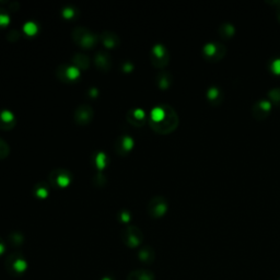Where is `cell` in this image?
I'll list each match as a JSON object with an SVG mask.
<instances>
[{
    "label": "cell",
    "mask_w": 280,
    "mask_h": 280,
    "mask_svg": "<svg viewBox=\"0 0 280 280\" xmlns=\"http://www.w3.org/2000/svg\"><path fill=\"white\" fill-rule=\"evenodd\" d=\"M73 174L66 169H55L49 175L50 186L54 188H66L73 182Z\"/></svg>",
    "instance_id": "277c9868"
},
{
    "label": "cell",
    "mask_w": 280,
    "mask_h": 280,
    "mask_svg": "<svg viewBox=\"0 0 280 280\" xmlns=\"http://www.w3.org/2000/svg\"><path fill=\"white\" fill-rule=\"evenodd\" d=\"M270 70L274 74L280 75V58H275L270 61Z\"/></svg>",
    "instance_id": "f1b7e54d"
},
{
    "label": "cell",
    "mask_w": 280,
    "mask_h": 280,
    "mask_svg": "<svg viewBox=\"0 0 280 280\" xmlns=\"http://www.w3.org/2000/svg\"><path fill=\"white\" fill-rule=\"evenodd\" d=\"M276 16L278 20L280 21V1H277V8H276Z\"/></svg>",
    "instance_id": "d590c367"
},
{
    "label": "cell",
    "mask_w": 280,
    "mask_h": 280,
    "mask_svg": "<svg viewBox=\"0 0 280 280\" xmlns=\"http://www.w3.org/2000/svg\"><path fill=\"white\" fill-rule=\"evenodd\" d=\"M134 146H135L134 139L128 135H122L118 137L115 141V145H114V147H115V151L122 156H126L129 154L132 148H134Z\"/></svg>",
    "instance_id": "8fae6325"
},
{
    "label": "cell",
    "mask_w": 280,
    "mask_h": 280,
    "mask_svg": "<svg viewBox=\"0 0 280 280\" xmlns=\"http://www.w3.org/2000/svg\"><path fill=\"white\" fill-rule=\"evenodd\" d=\"M268 100L272 105L280 106V88H273L268 91Z\"/></svg>",
    "instance_id": "603a6c76"
},
{
    "label": "cell",
    "mask_w": 280,
    "mask_h": 280,
    "mask_svg": "<svg viewBox=\"0 0 280 280\" xmlns=\"http://www.w3.org/2000/svg\"><path fill=\"white\" fill-rule=\"evenodd\" d=\"M10 241L12 244H22V241H23V236L20 233H17V232H13V233L10 234Z\"/></svg>",
    "instance_id": "f546056e"
},
{
    "label": "cell",
    "mask_w": 280,
    "mask_h": 280,
    "mask_svg": "<svg viewBox=\"0 0 280 280\" xmlns=\"http://www.w3.org/2000/svg\"><path fill=\"white\" fill-rule=\"evenodd\" d=\"M126 118L128 123L135 127H142L147 122L146 112L141 108H132L127 113Z\"/></svg>",
    "instance_id": "7c38bea8"
},
{
    "label": "cell",
    "mask_w": 280,
    "mask_h": 280,
    "mask_svg": "<svg viewBox=\"0 0 280 280\" xmlns=\"http://www.w3.org/2000/svg\"><path fill=\"white\" fill-rule=\"evenodd\" d=\"M57 77L63 82H75L80 78V70L74 65L61 64L57 68Z\"/></svg>",
    "instance_id": "52a82bcc"
},
{
    "label": "cell",
    "mask_w": 280,
    "mask_h": 280,
    "mask_svg": "<svg viewBox=\"0 0 280 280\" xmlns=\"http://www.w3.org/2000/svg\"><path fill=\"white\" fill-rule=\"evenodd\" d=\"M150 61L155 68L163 69L170 61V53L163 44H155L151 49Z\"/></svg>",
    "instance_id": "5b68a950"
},
{
    "label": "cell",
    "mask_w": 280,
    "mask_h": 280,
    "mask_svg": "<svg viewBox=\"0 0 280 280\" xmlns=\"http://www.w3.org/2000/svg\"><path fill=\"white\" fill-rule=\"evenodd\" d=\"M93 108L88 104H81L76 108L74 118L78 125L85 126L89 125L93 120Z\"/></svg>",
    "instance_id": "9c48e42d"
},
{
    "label": "cell",
    "mask_w": 280,
    "mask_h": 280,
    "mask_svg": "<svg viewBox=\"0 0 280 280\" xmlns=\"http://www.w3.org/2000/svg\"><path fill=\"white\" fill-rule=\"evenodd\" d=\"M92 163L94 164V167L98 168L99 170H104L107 167L108 163H110V159H108V156L104 153H102V151H98V153L92 155Z\"/></svg>",
    "instance_id": "d6986e66"
},
{
    "label": "cell",
    "mask_w": 280,
    "mask_h": 280,
    "mask_svg": "<svg viewBox=\"0 0 280 280\" xmlns=\"http://www.w3.org/2000/svg\"><path fill=\"white\" fill-rule=\"evenodd\" d=\"M13 37V40H12V42H16L19 37H20V34H19V32L18 31H16V30H12V31H10L8 33V36H7V39H10V37Z\"/></svg>",
    "instance_id": "836d02e7"
},
{
    "label": "cell",
    "mask_w": 280,
    "mask_h": 280,
    "mask_svg": "<svg viewBox=\"0 0 280 280\" xmlns=\"http://www.w3.org/2000/svg\"><path fill=\"white\" fill-rule=\"evenodd\" d=\"M206 97H207L208 102H209L211 105L218 106V105H220L222 101H224L225 94L224 92H222L221 88L216 87V85H212V87L208 88Z\"/></svg>",
    "instance_id": "9a60e30c"
},
{
    "label": "cell",
    "mask_w": 280,
    "mask_h": 280,
    "mask_svg": "<svg viewBox=\"0 0 280 280\" xmlns=\"http://www.w3.org/2000/svg\"><path fill=\"white\" fill-rule=\"evenodd\" d=\"M98 93H99V91L97 90V88H91V89H90V97H91V98H97Z\"/></svg>",
    "instance_id": "e575fe53"
},
{
    "label": "cell",
    "mask_w": 280,
    "mask_h": 280,
    "mask_svg": "<svg viewBox=\"0 0 280 280\" xmlns=\"http://www.w3.org/2000/svg\"><path fill=\"white\" fill-rule=\"evenodd\" d=\"M71 61H73V65L75 66V67L79 69L80 71L87 70L90 67L89 57L81 53H78L75 56H73V59H71Z\"/></svg>",
    "instance_id": "ac0fdd59"
},
{
    "label": "cell",
    "mask_w": 280,
    "mask_h": 280,
    "mask_svg": "<svg viewBox=\"0 0 280 280\" xmlns=\"http://www.w3.org/2000/svg\"><path fill=\"white\" fill-rule=\"evenodd\" d=\"M9 153H10V147L6 141L0 138V160L8 158Z\"/></svg>",
    "instance_id": "4316f807"
},
{
    "label": "cell",
    "mask_w": 280,
    "mask_h": 280,
    "mask_svg": "<svg viewBox=\"0 0 280 280\" xmlns=\"http://www.w3.org/2000/svg\"><path fill=\"white\" fill-rule=\"evenodd\" d=\"M218 32H219L220 36L224 37V39H231L235 33V27L233 25H231V23L226 22L222 23V25L219 26Z\"/></svg>",
    "instance_id": "44dd1931"
},
{
    "label": "cell",
    "mask_w": 280,
    "mask_h": 280,
    "mask_svg": "<svg viewBox=\"0 0 280 280\" xmlns=\"http://www.w3.org/2000/svg\"><path fill=\"white\" fill-rule=\"evenodd\" d=\"M3 252H4V243L3 241L0 239V255H1Z\"/></svg>",
    "instance_id": "8d00e7d4"
},
{
    "label": "cell",
    "mask_w": 280,
    "mask_h": 280,
    "mask_svg": "<svg viewBox=\"0 0 280 280\" xmlns=\"http://www.w3.org/2000/svg\"><path fill=\"white\" fill-rule=\"evenodd\" d=\"M101 41L103 43V45L107 47V49H114L118 44H120V37H118L115 33L105 31L101 34Z\"/></svg>",
    "instance_id": "e0dca14e"
},
{
    "label": "cell",
    "mask_w": 280,
    "mask_h": 280,
    "mask_svg": "<svg viewBox=\"0 0 280 280\" xmlns=\"http://www.w3.org/2000/svg\"><path fill=\"white\" fill-rule=\"evenodd\" d=\"M178 116L174 108L169 104H161L154 107L150 114L149 124L151 128L160 135L173 132L178 126Z\"/></svg>",
    "instance_id": "6da1fadb"
},
{
    "label": "cell",
    "mask_w": 280,
    "mask_h": 280,
    "mask_svg": "<svg viewBox=\"0 0 280 280\" xmlns=\"http://www.w3.org/2000/svg\"><path fill=\"white\" fill-rule=\"evenodd\" d=\"M17 124V120L14 114L9 110H0V129L11 130Z\"/></svg>",
    "instance_id": "5bb4252c"
},
{
    "label": "cell",
    "mask_w": 280,
    "mask_h": 280,
    "mask_svg": "<svg viewBox=\"0 0 280 280\" xmlns=\"http://www.w3.org/2000/svg\"><path fill=\"white\" fill-rule=\"evenodd\" d=\"M118 218L122 222H128L130 220V212L128 210L123 209L120 212H118Z\"/></svg>",
    "instance_id": "4dcf8cb0"
},
{
    "label": "cell",
    "mask_w": 280,
    "mask_h": 280,
    "mask_svg": "<svg viewBox=\"0 0 280 280\" xmlns=\"http://www.w3.org/2000/svg\"><path fill=\"white\" fill-rule=\"evenodd\" d=\"M96 178H99L98 181H94L93 179V183H94V185H96V186H104V185L106 184V178L103 174H97Z\"/></svg>",
    "instance_id": "1f68e13d"
},
{
    "label": "cell",
    "mask_w": 280,
    "mask_h": 280,
    "mask_svg": "<svg viewBox=\"0 0 280 280\" xmlns=\"http://www.w3.org/2000/svg\"><path fill=\"white\" fill-rule=\"evenodd\" d=\"M10 258H11V266L16 272H23V270L26 268L25 260L23 259L21 256L13 255Z\"/></svg>",
    "instance_id": "7402d4cb"
},
{
    "label": "cell",
    "mask_w": 280,
    "mask_h": 280,
    "mask_svg": "<svg viewBox=\"0 0 280 280\" xmlns=\"http://www.w3.org/2000/svg\"><path fill=\"white\" fill-rule=\"evenodd\" d=\"M23 31H25L26 35L33 36V35L36 34L37 31H39V27H37V25H35L34 22H27V23H25V26H23Z\"/></svg>",
    "instance_id": "484cf974"
},
{
    "label": "cell",
    "mask_w": 280,
    "mask_h": 280,
    "mask_svg": "<svg viewBox=\"0 0 280 280\" xmlns=\"http://www.w3.org/2000/svg\"><path fill=\"white\" fill-rule=\"evenodd\" d=\"M172 75H171L169 71L161 70L159 71V74L156 75L155 82L161 90H168L171 87V84H172Z\"/></svg>",
    "instance_id": "2e32d148"
},
{
    "label": "cell",
    "mask_w": 280,
    "mask_h": 280,
    "mask_svg": "<svg viewBox=\"0 0 280 280\" xmlns=\"http://www.w3.org/2000/svg\"><path fill=\"white\" fill-rule=\"evenodd\" d=\"M61 14H63V17L67 19V20H73V19H76L79 16V11L78 9L74 7H66L61 10Z\"/></svg>",
    "instance_id": "cb8c5ba5"
},
{
    "label": "cell",
    "mask_w": 280,
    "mask_h": 280,
    "mask_svg": "<svg viewBox=\"0 0 280 280\" xmlns=\"http://www.w3.org/2000/svg\"><path fill=\"white\" fill-rule=\"evenodd\" d=\"M168 202L167 199L162 196H155L150 199L147 206V211H148L149 216L154 219H159V218L163 217L168 211Z\"/></svg>",
    "instance_id": "8992f818"
},
{
    "label": "cell",
    "mask_w": 280,
    "mask_h": 280,
    "mask_svg": "<svg viewBox=\"0 0 280 280\" xmlns=\"http://www.w3.org/2000/svg\"><path fill=\"white\" fill-rule=\"evenodd\" d=\"M94 64H96L97 68L103 73H107L112 68V59L111 56L108 55L106 51H98L94 56Z\"/></svg>",
    "instance_id": "4fadbf2b"
},
{
    "label": "cell",
    "mask_w": 280,
    "mask_h": 280,
    "mask_svg": "<svg viewBox=\"0 0 280 280\" xmlns=\"http://www.w3.org/2000/svg\"><path fill=\"white\" fill-rule=\"evenodd\" d=\"M139 257L144 262H151L153 259V252L150 248L142 249L139 252Z\"/></svg>",
    "instance_id": "d4e9b609"
},
{
    "label": "cell",
    "mask_w": 280,
    "mask_h": 280,
    "mask_svg": "<svg viewBox=\"0 0 280 280\" xmlns=\"http://www.w3.org/2000/svg\"><path fill=\"white\" fill-rule=\"evenodd\" d=\"M10 22V18H9V14L7 10L0 8V27H4L9 25Z\"/></svg>",
    "instance_id": "83f0119b"
},
{
    "label": "cell",
    "mask_w": 280,
    "mask_h": 280,
    "mask_svg": "<svg viewBox=\"0 0 280 280\" xmlns=\"http://www.w3.org/2000/svg\"><path fill=\"white\" fill-rule=\"evenodd\" d=\"M71 36H73V40L76 44L85 50L92 49L98 42L97 35L90 31L89 28L83 26H77L74 28Z\"/></svg>",
    "instance_id": "7a4b0ae2"
},
{
    "label": "cell",
    "mask_w": 280,
    "mask_h": 280,
    "mask_svg": "<svg viewBox=\"0 0 280 280\" xmlns=\"http://www.w3.org/2000/svg\"><path fill=\"white\" fill-rule=\"evenodd\" d=\"M122 239L129 248H136L142 242V233L137 227H127L122 231Z\"/></svg>",
    "instance_id": "ba28073f"
},
{
    "label": "cell",
    "mask_w": 280,
    "mask_h": 280,
    "mask_svg": "<svg viewBox=\"0 0 280 280\" xmlns=\"http://www.w3.org/2000/svg\"><path fill=\"white\" fill-rule=\"evenodd\" d=\"M33 194H34L36 198L39 199H45L50 195V184L45 182H40L35 184L34 188H33Z\"/></svg>",
    "instance_id": "ffe728a7"
},
{
    "label": "cell",
    "mask_w": 280,
    "mask_h": 280,
    "mask_svg": "<svg viewBox=\"0 0 280 280\" xmlns=\"http://www.w3.org/2000/svg\"><path fill=\"white\" fill-rule=\"evenodd\" d=\"M122 70L124 71V73H130V71L134 70V65H132L130 61H125V63H123L122 65Z\"/></svg>",
    "instance_id": "d6a6232c"
},
{
    "label": "cell",
    "mask_w": 280,
    "mask_h": 280,
    "mask_svg": "<svg viewBox=\"0 0 280 280\" xmlns=\"http://www.w3.org/2000/svg\"><path fill=\"white\" fill-rule=\"evenodd\" d=\"M272 103L268 99H260L257 102H255L252 106V115L257 121H263L269 116L272 112Z\"/></svg>",
    "instance_id": "30bf717a"
},
{
    "label": "cell",
    "mask_w": 280,
    "mask_h": 280,
    "mask_svg": "<svg viewBox=\"0 0 280 280\" xmlns=\"http://www.w3.org/2000/svg\"><path fill=\"white\" fill-rule=\"evenodd\" d=\"M227 54V47L218 42L206 43L202 49V55L207 61L217 63L220 61Z\"/></svg>",
    "instance_id": "3957f363"
}]
</instances>
